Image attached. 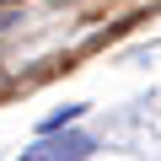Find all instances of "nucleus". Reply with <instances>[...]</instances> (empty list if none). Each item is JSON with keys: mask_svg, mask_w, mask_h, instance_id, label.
<instances>
[{"mask_svg": "<svg viewBox=\"0 0 161 161\" xmlns=\"http://www.w3.org/2000/svg\"><path fill=\"white\" fill-rule=\"evenodd\" d=\"M80 113H86L80 102H70V108H59V113H48V118H43V134H59V129H64V124H75Z\"/></svg>", "mask_w": 161, "mask_h": 161, "instance_id": "obj_2", "label": "nucleus"}, {"mask_svg": "<svg viewBox=\"0 0 161 161\" xmlns=\"http://www.w3.org/2000/svg\"><path fill=\"white\" fill-rule=\"evenodd\" d=\"M92 150H97V140H92V134L64 129V134H38V145H32L22 161H86Z\"/></svg>", "mask_w": 161, "mask_h": 161, "instance_id": "obj_1", "label": "nucleus"}]
</instances>
